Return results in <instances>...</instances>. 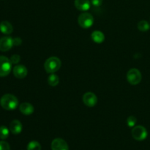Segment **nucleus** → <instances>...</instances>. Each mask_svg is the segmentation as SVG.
<instances>
[{"label": "nucleus", "instance_id": "obj_1", "mask_svg": "<svg viewBox=\"0 0 150 150\" xmlns=\"http://www.w3.org/2000/svg\"><path fill=\"white\" fill-rule=\"evenodd\" d=\"M0 105L4 109L7 111H13L16 109L18 105V100L14 95L6 94L1 98Z\"/></svg>", "mask_w": 150, "mask_h": 150}, {"label": "nucleus", "instance_id": "obj_2", "mask_svg": "<svg viewBox=\"0 0 150 150\" xmlns=\"http://www.w3.org/2000/svg\"><path fill=\"white\" fill-rule=\"evenodd\" d=\"M62 65L61 60L57 57H49L45 61L44 68L48 73H55L60 69Z\"/></svg>", "mask_w": 150, "mask_h": 150}, {"label": "nucleus", "instance_id": "obj_3", "mask_svg": "<svg viewBox=\"0 0 150 150\" xmlns=\"http://www.w3.org/2000/svg\"><path fill=\"white\" fill-rule=\"evenodd\" d=\"M12 69L10 59L4 56H0V77H5L10 74Z\"/></svg>", "mask_w": 150, "mask_h": 150}, {"label": "nucleus", "instance_id": "obj_4", "mask_svg": "<svg viewBox=\"0 0 150 150\" xmlns=\"http://www.w3.org/2000/svg\"><path fill=\"white\" fill-rule=\"evenodd\" d=\"M79 24L83 29H89L93 25L94 18L92 14L89 13H83L79 16L78 18Z\"/></svg>", "mask_w": 150, "mask_h": 150}, {"label": "nucleus", "instance_id": "obj_5", "mask_svg": "<svg viewBox=\"0 0 150 150\" xmlns=\"http://www.w3.org/2000/svg\"><path fill=\"white\" fill-rule=\"evenodd\" d=\"M142 79V73L138 69L132 68L127 72V80L130 84L137 85L141 82Z\"/></svg>", "mask_w": 150, "mask_h": 150}, {"label": "nucleus", "instance_id": "obj_6", "mask_svg": "<svg viewBox=\"0 0 150 150\" xmlns=\"http://www.w3.org/2000/svg\"><path fill=\"white\" fill-rule=\"evenodd\" d=\"M132 136L136 141H144L146 139L148 133L146 129L144 126L138 125L135 126L132 129Z\"/></svg>", "mask_w": 150, "mask_h": 150}, {"label": "nucleus", "instance_id": "obj_7", "mask_svg": "<svg viewBox=\"0 0 150 150\" xmlns=\"http://www.w3.org/2000/svg\"><path fill=\"white\" fill-rule=\"evenodd\" d=\"M83 102L86 106L93 107L98 103V98L93 92H86L83 96Z\"/></svg>", "mask_w": 150, "mask_h": 150}, {"label": "nucleus", "instance_id": "obj_8", "mask_svg": "<svg viewBox=\"0 0 150 150\" xmlns=\"http://www.w3.org/2000/svg\"><path fill=\"white\" fill-rule=\"evenodd\" d=\"M14 45L13 39L11 37H4L0 39V51L3 52L9 51Z\"/></svg>", "mask_w": 150, "mask_h": 150}, {"label": "nucleus", "instance_id": "obj_9", "mask_svg": "<svg viewBox=\"0 0 150 150\" xmlns=\"http://www.w3.org/2000/svg\"><path fill=\"white\" fill-rule=\"evenodd\" d=\"M51 149L52 150H69L68 145L64 139L57 138L51 142Z\"/></svg>", "mask_w": 150, "mask_h": 150}, {"label": "nucleus", "instance_id": "obj_10", "mask_svg": "<svg viewBox=\"0 0 150 150\" xmlns=\"http://www.w3.org/2000/svg\"><path fill=\"white\" fill-rule=\"evenodd\" d=\"M27 69H26V67L24 65H22V64H18V65L15 66L14 68H13V75L17 79H24L27 76Z\"/></svg>", "mask_w": 150, "mask_h": 150}, {"label": "nucleus", "instance_id": "obj_11", "mask_svg": "<svg viewBox=\"0 0 150 150\" xmlns=\"http://www.w3.org/2000/svg\"><path fill=\"white\" fill-rule=\"evenodd\" d=\"M75 7L80 11H86L91 7V1L89 0H75Z\"/></svg>", "mask_w": 150, "mask_h": 150}, {"label": "nucleus", "instance_id": "obj_12", "mask_svg": "<svg viewBox=\"0 0 150 150\" xmlns=\"http://www.w3.org/2000/svg\"><path fill=\"white\" fill-rule=\"evenodd\" d=\"M22 128H23V126H22L21 122L18 120H13L10 124V132L14 135H18L21 133Z\"/></svg>", "mask_w": 150, "mask_h": 150}, {"label": "nucleus", "instance_id": "obj_13", "mask_svg": "<svg viewBox=\"0 0 150 150\" xmlns=\"http://www.w3.org/2000/svg\"><path fill=\"white\" fill-rule=\"evenodd\" d=\"M19 110H20V111L22 114L28 116L33 114L35 108H34L33 105L31 103H23L19 106Z\"/></svg>", "mask_w": 150, "mask_h": 150}, {"label": "nucleus", "instance_id": "obj_14", "mask_svg": "<svg viewBox=\"0 0 150 150\" xmlns=\"http://www.w3.org/2000/svg\"><path fill=\"white\" fill-rule=\"evenodd\" d=\"M0 31L4 35H10L13 31V26L10 22L2 21L0 23Z\"/></svg>", "mask_w": 150, "mask_h": 150}, {"label": "nucleus", "instance_id": "obj_15", "mask_svg": "<svg viewBox=\"0 0 150 150\" xmlns=\"http://www.w3.org/2000/svg\"><path fill=\"white\" fill-rule=\"evenodd\" d=\"M92 39L96 43H102L105 40V35L100 31H94L92 33Z\"/></svg>", "mask_w": 150, "mask_h": 150}, {"label": "nucleus", "instance_id": "obj_16", "mask_svg": "<svg viewBox=\"0 0 150 150\" xmlns=\"http://www.w3.org/2000/svg\"><path fill=\"white\" fill-rule=\"evenodd\" d=\"M59 82V78L55 73H51L48 78V83L50 86H56Z\"/></svg>", "mask_w": 150, "mask_h": 150}, {"label": "nucleus", "instance_id": "obj_17", "mask_svg": "<svg viewBox=\"0 0 150 150\" xmlns=\"http://www.w3.org/2000/svg\"><path fill=\"white\" fill-rule=\"evenodd\" d=\"M138 29L142 32H146L150 29V25L146 21H141L138 23Z\"/></svg>", "mask_w": 150, "mask_h": 150}, {"label": "nucleus", "instance_id": "obj_18", "mask_svg": "<svg viewBox=\"0 0 150 150\" xmlns=\"http://www.w3.org/2000/svg\"><path fill=\"white\" fill-rule=\"evenodd\" d=\"M27 150H41V145L37 141H32L27 145Z\"/></svg>", "mask_w": 150, "mask_h": 150}, {"label": "nucleus", "instance_id": "obj_19", "mask_svg": "<svg viewBox=\"0 0 150 150\" xmlns=\"http://www.w3.org/2000/svg\"><path fill=\"white\" fill-rule=\"evenodd\" d=\"M9 133H10V131L7 127L0 126V139H6L9 136Z\"/></svg>", "mask_w": 150, "mask_h": 150}, {"label": "nucleus", "instance_id": "obj_20", "mask_svg": "<svg viewBox=\"0 0 150 150\" xmlns=\"http://www.w3.org/2000/svg\"><path fill=\"white\" fill-rule=\"evenodd\" d=\"M136 122H137V119H136V117H134V116H130L127 120V124L129 127H133L136 125Z\"/></svg>", "mask_w": 150, "mask_h": 150}, {"label": "nucleus", "instance_id": "obj_21", "mask_svg": "<svg viewBox=\"0 0 150 150\" xmlns=\"http://www.w3.org/2000/svg\"><path fill=\"white\" fill-rule=\"evenodd\" d=\"M0 150H10V146L7 142L1 141L0 142Z\"/></svg>", "mask_w": 150, "mask_h": 150}, {"label": "nucleus", "instance_id": "obj_22", "mask_svg": "<svg viewBox=\"0 0 150 150\" xmlns=\"http://www.w3.org/2000/svg\"><path fill=\"white\" fill-rule=\"evenodd\" d=\"M21 58H20V56L17 55V54H14L10 58V62H11L12 64H18V63L20 62Z\"/></svg>", "mask_w": 150, "mask_h": 150}, {"label": "nucleus", "instance_id": "obj_23", "mask_svg": "<svg viewBox=\"0 0 150 150\" xmlns=\"http://www.w3.org/2000/svg\"><path fill=\"white\" fill-rule=\"evenodd\" d=\"M103 0H91V4L95 7H100L102 5Z\"/></svg>", "mask_w": 150, "mask_h": 150}, {"label": "nucleus", "instance_id": "obj_24", "mask_svg": "<svg viewBox=\"0 0 150 150\" xmlns=\"http://www.w3.org/2000/svg\"><path fill=\"white\" fill-rule=\"evenodd\" d=\"M13 42H14V45H20L21 44L22 40L20 38H16L13 39Z\"/></svg>", "mask_w": 150, "mask_h": 150}]
</instances>
